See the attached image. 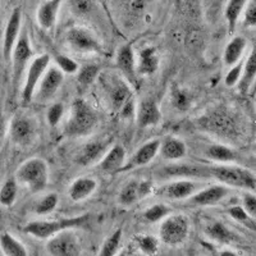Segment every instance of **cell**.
I'll use <instances>...</instances> for the list:
<instances>
[{
	"instance_id": "cell-1",
	"label": "cell",
	"mask_w": 256,
	"mask_h": 256,
	"mask_svg": "<svg viewBox=\"0 0 256 256\" xmlns=\"http://www.w3.org/2000/svg\"><path fill=\"white\" fill-rule=\"evenodd\" d=\"M16 180L24 184L31 192H41L49 184V168L44 159L31 158L18 166Z\"/></svg>"
},
{
	"instance_id": "cell-2",
	"label": "cell",
	"mask_w": 256,
	"mask_h": 256,
	"mask_svg": "<svg viewBox=\"0 0 256 256\" xmlns=\"http://www.w3.org/2000/svg\"><path fill=\"white\" fill-rule=\"evenodd\" d=\"M208 170H209V177L216 178L222 184H226L228 187H237L246 191L255 190V174L248 169L230 166V163H227L209 166Z\"/></svg>"
},
{
	"instance_id": "cell-3",
	"label": "cell",
	"mask_w": 256,
	"mask_h": 256,
	"mask_svg": "<svg viewBox=\"0 0 256 256\" xmlns=\"http://www.w3.org/2000/svg\"><path fill=\"white\" fill-rule=\"evenodd\" d=\"M98 118L90 105L82 99H76L70 106L66 122V134L70 137H81L90 134L96 126Z\"/></svg>"
},
{
	"instance_id": "cell-4",
	"label": "cell",
	"mask_w": 256,
	"mask_h": 256,
	"mask_svg": "<svg viewBox=\"0 0 256 256\" xmlns=\"http://www.w3.org/2000/svg\"><path fill=\"white\" fill-rule=\"evenodd\" d=\"M88 216H76V218H62L54 219V220H35L30 222L24 227V232L27 234L36 237L40 240H48L49 237L54 236L56 233L60 232L67 228L78 227L81 224L86 223Z\"/></svg>"
},
{
	"instance_id": "cell-5",
	"label": "cell",
	"mask_w": 256,
	"mask_h": 256,
	"mask_svg": "<svg viewBox=\"0 0 256 256\" xmlns=\"http://www.w3.org/2000/svg\"><path fill=\"white\" fill-rule=\"evenodd\" d=\"M190 233L188 218L182 214L166 216L159 228L160 240L169 246H178L184 244Z\"/></svg>"
},
{
	"instance_id": "cell-6",
	"label": "cell",
	"mask_w": 256,
	"mask_h": 256,
	"mask_svg": "<svg viewBox=\"0 0 256 256\" xmlns=\"http://www.w3.org/2000/svg\"><path fill=\"white\" fill-rule=\"evenodd\" d=\"M46 251L54 256H77L81 254V242L76 233L67 228L48 238Z\"/></svg>"
},
{
	"instance_id": "cell-7",
	"label": "cell",
	"mask_w": 256,
	"mask_h": 256,
	"mask_svg": "<svg viewBox=\"0 0 256 256\" xmlns=\"http://www.w3.org/2000/svg\"><path fill=\"white\" fill-rule=\"evenodd\" d=\"M66 42L70 50L76 52H91L100 54L102 52V45L96 40L94 34L84 27H72L66 34Z\"/></svg>"
},
{
	"instance_id": "cell-8",
	"label": "cell",
	"mask_w": 256,
	"mask_h": 256,
	"mask_svg": "<svg viewBox=\"0 0 256 256\" xmlns=\"http://www.w3.org/2000/svg\"><path fill=\"white\" fill-rule=\"evenodd\" d=\"M50 56L49 54H42V56H36L31 63L27 66L26 78H24V88H22V102L24 104L31 102L34 99V94H35L36 88H38V82L41 77L45 73L46 68L49 67Z\"/></svg>"
},
{
	"instance_id": "cell-9",
	"label": "cell",
	"mask_w": 256,
	"mask_h": 256,
	"mask_svg": "<svg viewBox=\"0 0 256 256\" xmlns=\"http://www.w3.org/2000/svg\"><path fill=\"white\" fill-rule=\"evenodd\" d=\"M63 80L64 73L56 66V67H48L38 82L34 98L38 102H46L52 100L60 88Z\"/></svg>"
},
{
	"instance_id": "cell-10",
	"label": "cell",
	"mask_w": 256,
	"mask_h": 256,
	"mask_svg": "<svg viewBox=\"0 0 256 256\" xmlns=\"http://www.w3.org/2000/svg\"><path fill=\"white\" fill-rule=\"evenodd\" d=\"M31 56L32 49L28 36H27L26 32L20 34L17 42H16L14 48L12 50V56H10L13 64V81H14V84H18V82L24 76V70H26L27 66L30 64V60H31Z\"/></svg>"
},
{
	"instance_id": "cell-11",
	"label": "cell",
	"mask_w": 256,
	"mask_h": 256,
	"mask_svg": "<svg viewBox=\"0 0 256 256\" xmlns=\"http://www.w3.org/2000/svg\"><path fill=\"white\" fill-rule=\"evenodd\" d=\"M9 136L17 146H28L35 138V124L28 116H17L10 122Z\"/></svg>"
},
{
	"instance_id": "cell-12",
	"label": "cell",
	"mask_w": 256,
	"mask_h": 256,
	"mask_svg": "<svg viewBox=\"0 0 256 256\" xmlns=\"http://www.w3.org/2000/svg\"><path fill=\"white\" fill-rule=\"evenodd\" d=\"M152 184L150 180H130L123 188L120 190L118 195V202L122 206H131L136 204L140 198H146L148 194H152Z\"/></svg>"
},
{
	"instance_id": "cell-13",
	"label": "cell",
	"mask_w": 256,
	"mask_h": 256,
	"mask_svg": "<svg viewBox=\"0 0 256 256\" xmlns=\"http://www.w3.org/2000/svg\"><path fill=\"white\" fill-rule=\"evenodd\" d=\"M20 26H22V12L20 8H16L13 9L12 14L6 22V30H4L3 56L6 62L10 60L12 50L20 34Z\"/></svg>"
},
{
	"instance_id": "cell-14",
	"label": "cell",
	"mask_w": 256,
	"mask_h": 256,
	"mask_svg": "<svg viewBox=\"0 0 256 256\" xmlns=\"http://www.w3.org/2000/svg\"><path fill=\"white\" fill-rule=\"evenodd\" d=\"M230 194V188L226 184H214L206 188L196 191L191 198H188V204L195 206H212L220 202Z\"/></svg>"
},
{
	"instance_id": "cell-15",
	"label": "cell",
	"mask_w": 256,
	"mask_h": 256,
	"mask_svg": "<svg viewBox=\"0 0 256 256\" xmlns=\"http://www.w3.org/2000/svg\"><path fill=\"white\" fill-rule=\"evenodd\" d=\"M160 142L162 141L156 138V140L148 141V142L140 146V148H137V152L126 162L124 166L120 169V172H127V170L138 168V166H144L150 163L156 156L158 152H159Z\"/></svg>"
},
{
	"instance_id": "cell-16",
	"label": "cell",
	"mask_w": 256,
	"mask_h": 256,
	"mask_svg": "<svg viewBox=\"0 0 256 256\" xmlns=\"http://www.w3.org/2000/svg\"><path fill=\"white\" fill-rule=\"evenodd\" d=\"M116 66L120 70L126 81H128L131 84H136V62H134V49H132L131 45H122L120 49L116 50Z\"/></svg>"
},
{
	"instance_id": "cell-17",
	"label": "cell",
	"mask_w": 256,
	"mask_h": 256,
	"mask_svg": "<svg viewBox=\"0 0 256 256\" xmlns=\"http://www.w3.org/2000/svg\"><path fill=\"white\" fill-rule=\"evenodd\" d=\"M198 184L194 182V180H174V182L166 184V186H164L163 188L160 190V195L170 201L187 200V198H191L198 191Z\"/></svg>"
},
{
	"instance_id": "cell-18",
	"label": "cell",
	"mask_w": 256,
	"mask_h": 256,
	"mask_svg": "<svg viewBox=\"0 0 256 256\" xmlns=\"http://www.w3.org/2000/svg\"><path fill=\"white\" fill-rule=\"evenodd\" d=\"M131 98L132 91L124 80L114 78L108 84V99L114 110H120Z\"/></svg>"
},
{
	"instance_id": "cell-19",
	"label": "cell",
	"mask_w": 256,
	"mask_h": 256,
	"mask_svg": "<svg viewBox=\"0 0 256 256\" xmlns=\"http://www.w3.org/2000/svg\"><path fill=\"white\" fill-rule=\"evenodd\" d=\"M137 126L140 128H148L152 126H156L162 120L159 106L154 100H144L137 108Z\"/></svg>"
},
{
	"instance_id": "cell-20",
	"label": "cell",
	"mask_w": 256,
	"mask_h": 256,
	"mask_svg": "<svg viewBox=\"0 0 256 256\" xmlns=\"http://www.w3.org/2000/svg\"><path fill=\"white\" fill-rule=\"evenodd\" d=\"M60 4L62 0H45L44 3L38 6L36 20H38V24L46 31H50L56 26Z\"/></svg>"
},
{
	"instance_id": "cell-21",
	"label": "cell",
	"mask_w": 256,
	"mask_h": 256,
	"mask_svg": "<svg viewBox=\"0 0 256 256\" xmlns=\"http://www.w3.org/2000/svg\"><path fill=\"white\" fill-rule=\"evenodd\" d=\"M126 163V150L122 145H114L100 159V170L104 173H120Z\"/></svg>"
},
{
	"instance_id": "cell-22",
	"label": "cell",
	"mask_w": 256,
	"mask_h": 256,
	"mask_svg": "<svg viewBox=\"0 0 256 256\" xmlns=\"http://www.w3.org/2000/svg\"><path fill=\"white\" fill-rule=\"evenodd\" d=\"M98 188V182L91 177H80L73 180L68 188V195L74 202H81L90 198Z\"/></svg>"
},
{
	"instance_id": "cell-23",
	"label": "cell",
	"mask_w": 256,
	"mask_h": 256,
	"mask_svg": "<svg viewBox=\"0 0 256 256\" xmlns=\"http://www.w3.org/2000/svg\"><path fill=\"white\" fill-rule=\"evenodd\" d=\"M158 68H159V58L156 56V49L154 46H150L141 50L136 66L137 74L150 76L156 72Z\"/></svg>"
},
{
	"instance_id": "cell-24",
	"label": "cell",
	"mask_w": 256,
	"mask_h": 256,
	"mask_svg": "<svg viewBox=\"0 0 256 256\" xmlns=\"http://www.w3.org/2000/svg\"><path fill=\"white\" fill-rule=\"evenodd\" d=\"M105 152V145L100 141H91L86 144L76 155V163L80 166H90L102 158Z\"/></svg>"
},
{
	"instance_id": "cell-25",
	"label": "cell",
	"mask_w": 256,
	"mask_h": 256,
	"mask_svg": "<svg viewBox=\"0 0 256 256\" xmlns=\"http://www.w3.org/2000/svg\"><path fill=\"white\" fill-rule=\"evenodd\" d=\"M248 46V41L242 36H234L232 40L230 41L224 49L223 52V62L226 66L230 67L233 64H236L237 62L241 60L242 56H244V50Z\"/></svg>"
},
{
	"instance_id": "cell-26",
	"label": "cell",
	"mask_w": 256,
	"mask_h": 256,
	"mask_svg": "<svg viewBox=\"0 0 256 256\" xmlns=\"http://www.w3.org/2000/svg\"><path fill=\"white\" fill-rule=\"evenodd\" d=\"M0 250L6 256H27V248L10 233H0Z\"/></svg>"
},
{
	"instance_id": "cell-27",
	"label": "cell",
	"mask_w": 256,
	"mask_h": 256,
	"mask_svg": "<svg viewBox=\"0 0 256 256\" xmlns=\"http://www.w3.org/2000/svg\"><path fill=\"white\" fill-rule=\"evenodd\" d=\"M159 152L166 159L180 160L186 156L187 148L184 141L178 138H168L164 142H160Z\"/></svg>"
},
{
	"instance_id": "cell-28",
	"label": "cell",
	"mask_w": 256,
	"mask_h": 256,
	"mask_svg": "<svg viewBox=\"0 0 256 256\" xmlns=\"http://www.w3.org/2000/svg\"><path fill=\"white\" fill-rule=\"evenodd\" d=\"M206 156L219 164L232 163L237 159V154L232 148L220 144H214L206 148Z\"/></svg>"
},
{
	"instance_id": "cell-29",
	"label": "cell",
	"mask_w": 256,
	"mask_h": 256,
	"mask_svg": "<svg viewBox=\"0 0 256 256\" xmlns=\"http://www.w3.org/2000/svg\"><path fill=\"white\" fill-rule=\"evenodd\" d=\"M248 0H228L226 10H224V17L227 20L230 31L233 32L237 26L240 17L242 16L244 6L248 4Z\"/></svg>"
},
{
	"instance_id": "cell-30",
	"label": "cell",
	"mask_w": 256,
	"mask_h": 256,
	"mask_svg": "<svg viewBox=\"0 0 256 256\" xmlns=\"http://www.w3.org/2000/svg\"><path fill=\"white\" fill-rule=\"evenodd\" d=\"M256 74V59H255V50L251 49L248 59L244 62V70H242V76L240 78V90L248 91L251 84L254 82Z\"/></svg>"
},
{
	"instance_id": "cell-31",
	"label": "cell",
	"mask_w": 256,
	"mask_h": 256,
	"mask_svg": "<svg viewBox=\"0 0 256 256\" xmlns=\"http://www.w3.org/2000/svg\"><path fill=\"white\" fill-rule=\"evenodd\" d=\"M18 195V182L16 178H9L0 188V205L4 208L12 206Z\"/></svg>"
},
{
	"instance_id": "cell-32",
	"label": "cell",
	"mask_w": 256,
	"mask_h": 256,
	"mask_svg": "<svg viewBox=\"0 0 256 256\" xmlns=\"http://www.w3.org/2000/svg\"><path fill=\"white\" fill-rule=\"evenodd\" d=\"M205 232H206V234L210 238L218 242H230L234 238L233 233L224 224L219 223V222L209 224L205 228Z\"/></svg>"
},
{
	"instance_id": "cell-33",
	"label": "cell",
	"mask_w": 256,
	"mask_h": 256,
	"mask_svg": "<svg viewBox=\"0 0 256 256\" xmlns=\"http://www.w3.org/2000/svg\"><path fill=\"white\" fill-rule=\"evenodd\" d=\"M122 237H123L122 230H116V232L112 233L110 236L105 240L102 250H100V255L102 256L116 255V251L120 250V242H122Z\"/></svg>"
},
{
	"instance_id": "cell-34",
	"label": "cell",
	"mask_w": 256,
	"mask_h": 256,
	"mask_svg": "<svg viewBox=\"0 0 256 256\" xmlns=\"http://www.w3.org/2000/svg\"><path fill=\"white\" fill-rule=\"evenodd\" d=\"M58 201L59 198L56 192H52V194H48L44 198L38 201L35 206V212L38 214V216H46V214H50L52 212L56 209L58 206Z\"/></svg>"
},
{
	"instance_id": "cell-35",
	"label": "cell",
	"mask_w": 256,
	"mask_h": 256,
	"mask_svg": "<svg viewBox=\"0 0 256 256\" xmlns=\"http://www.w3.org/2000/svg\"><path fill=\"white\" fill-rule=\"evenodd\" d=\"M228 214L232 219H234L238 223L244 224L246 227H248L250 230H254L255 228V218L250 216L246 212V210L242 206H232L228 209Z\"/></svg>"
},
{
	"instance_id": "cell-36",
	"label": "cell",
	"mask_w": 256,
	"mask_h": 256,
	"mask_svg": "<svg viewBox=\"0 0 256 256\" xmlns=\"http://www.w3.org/2000/svg\"><path fill=\"white\" fill-rule=\"evenodd\" d=\"M136 244L140 251L145 255H155L159 250V242L155 237L138 236L136 237Z\"/></svg>"
},
{
	"instance_id": "cell-37",
	"label": "cell",
	"mask_w": 256,
	"mask_h": 256,
	"mask_svg": "<svg viewBox=\"0 0 256 256\" xmlns=\"http://www.w3.org/2000/svg\"><path fill=\"white\" fill-rule=\"evenodd\" d=\"M169 214V209L163 204H156L148 208L146 212H144V218L150 223H156V222L163 220Z\"/></svg>"
},
{
	"instance_id": "cell-38",
	"label": "cell",
	"mask_w": 256,
	"mask_h": 256,
	"mask_svg": "<svg viewBox=\"0 0 256 256\" xmlns=\"http://www.w3.org/2000/svg\"><path fill=\"white\" fill-rule=\"evenodd\" d=\"M98 74H99V68H98V66H92V64L80 68L78 72H77L78 82L84 86H88V84H92Z\"/></svg>"
},
{
	"instance_id": "cell-39",
	"label": "cell",
	"mask_w": 256,
	"mask_h": 256,
	"mask_svg": "<svg viewBox=\"0 0 256 256\" xmlns=\"http://www.w3.org/2000/svg\"><path fill=\"white\" fill-rule=\"evenodd\" d=\"M170 100H172L173 106L180 112L188 110L190 106H191V99L187 96V94H184L180 88H173Z\"/></svg>"
},
{
	"instance_id": "cell-40",
	"label": "cell",
	"mask_w": 256,
	"mask_h": 256,
	"mask_svg": "<svg viewBox=\"0 0 256 256\" xmlns=\"http://www.w3.org/2000/svg\"><path fill=\"white\" fill-rule=\"evenodd\" d=\"M56 66L62 72L68 73V74H74L80 70L78 63L74 59L70 58V56H60V54L56 56Z\"/></svg>"
},
{
	"instance_id": "cell-41",
	"label": "cell",
	"mask_w": 256,
	"mask_h": 256,
	"mask_svg": "<svg viewBox=\"0 0 256 256\" xmlns=\"http://www.w3.org/2000/svg\"><path fill=\"white\" fill-rule=\"evenodd\" d=\"M242 70H244V60H240L236 64L230 66V70H228V73L226 74V78H224V82H226L228 88H233V86H236L238 84L240 78L242 76Z\"/></svg>"
},
{
	"instance_id": "cell-42",
	"label": "cell",
	"mask_w": 256,
	"mask_h": 256,
	"mask_svg": "<svg viewBox=\"0 0 256 256\" xmlns=\"http://www.w3.org/2000/svg\"><path fill=\"white\" fill-rule=\"evenodd\" d=\"M244 26L248 27V28H252L256 24V3L255 0H248L246 6H244Z\"/></svg>"
},
{
	"instance_id": "cell-43",
	"label": "cell",
	"mask_w": 256,
	"mask_h": 256,
	"mask_svg": "<svg viewBox=\"0 0 256 256\" xmlns=\"http://www.w3.org/2000/svg\"><path fill=\"white\" fill-rule=\"evenodd\" d=\"M64 113V106L60 102H56L52 104L46 112V120L49 123V126L52 127H56V126L59 124V122L62 120V116H63Z\"/></svg>"
},
{
	"instance_id": "cell-44",
	"label": "cell",
	"mask_w": 256,
	"mask_h": 256,
	"mask_svg": "<svg viewBox=\"0 0 256 256\" xmlns=\"http://www.w3.org/2000/svg\"><path fill=\"white\" fill-rule=\"evenodd\" d=\"M92 6V0H70V10L77 17H82L90 13Z\"/></svg>"
},
{
	"instance_id": "cell-45",
	"label": "cell",
	"mask_w": 256,
	"mask_h": 256,
	"mask_svg": "<svg viewBox=\"0 0 256 256\" xmlns=\"http://www.w3.org/2000/svg\"><path fill=\"white\" fill-rule=\"evenodd\" d=\"M242 208L246 210L248 216L255 218L256 216V196L254 195V191H248L242 198Z\"/></svg>"
},
{
	"instance_id": "cell-46",
	"label": "cell",
	"mask_w": 256,
	"mask_h": 256,
	"mask_svg": "<svg viewBox=\"0 0 256 256\" xmlns=\"http://www.w3.org/2000/svg\"><path fill=\"white\" fill-rule=\"evenodd\" d=\"M0 127H2V124H0Z\"/></svg>"
}]
</instances>
